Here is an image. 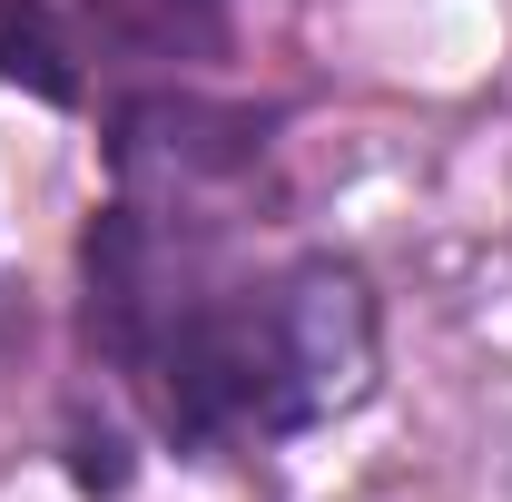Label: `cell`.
Wrapping results in <instances>:
<instances>
[{"mask_svg":"<svg viewBox=\"0 0 512 502\" xmlns=\"http://www.w3.org/2000/svg\"><path fill=\"white\" fill-rule=\"evenodd\" d=\"M207 247L217 237L158 227L119 197L89 227V335L168 443H286L375 384V296L355 266L296 256L276 276H217Z\"/></svg>","mask_w":512,"mask_h":502,"instance_id":"1","label":"cell"},{"mask_svg":"<svg viewBox=\"0 0 512 502\" xmlns=\"http://www.w3.org/2000/svg\"><path fill=\"white\" fill-rule=\"evenodd\" d=\"M256 158H266V119H247V109L138 99L119 119V207L217 237L237 217V197L256 188Z\"/></svg>","mask_w":512,"mask_h":502,"instance_id":"2","label":"cell"},{"mask_svg":"<svg viewBox=\"0 0 512 502\" xmlns=\"http://www.w3.org/2000/svg\"><path fill=\"white\" fill-rule=\"evenodd\" d=\"M69 30L128 60H207L227 40V0H69Z\"/></svg>","mask_w":512,"mask_h":502,"instance_id":"3","label":"cell"},{"mask_svg":"<svg viewBox=\"0 0 512 502\" xmlns=\"http://www.w3.org/2000/svg\"><path fill=\"white\" fill-rule=\"evenodd\" d=\"M0 79L40 99H79V30L60 0H0Z\"/></svg>","mask_w":512,"mask_h":502,"instance_id":"4","label":"cell"}]
</instances>
